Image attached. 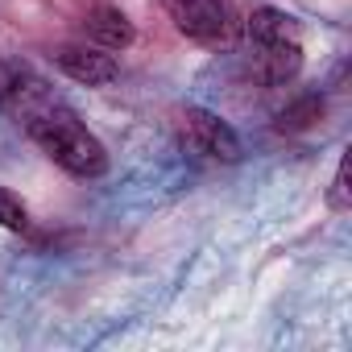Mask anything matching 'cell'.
<instances>
[{
    "label": "cell",
    "mask_w": 352,
    "mask_h": 352,
    "mask_svg": "<svg viewBox=\"0 0 352 352\" xmlns=\"http://www.w3.org/2000/svg\"><path fill=\"white\" fill-rule=\"evenodd\" d=\"M327 204H331L336 212H344V208L352 204V195H348V157H340V166H336V183H331Z\"/></svg>",
    "instance_id": "cell-11"
},
{
    "label": "cell",
    "mask_w": 352,
    "mask_h": 352,
    "mask_svg": "<svg viewBox=\"0 0 352 352\" xmlns=\"http://www.w3.org/2000/svg\"><path fill=\"white\" fill-rule=\"evenodd\" d=\"M245 42H249V50L274 46V42H302V30H298V21H294L286 9L257 5V9L245 17Z\"/></svg>",
    "instance_id": "cell-7"
},
{
    "label": "cell",
    "mask_w": 352,
    "mask_h": 352,
    "mask_svg": "<svg viewBox=\"0 0 352 352\" xmlns=\"http://www.w3.org/2000/svg\"><path fill=\"white\" fill-rule=\"evenodd\" d=\"M319 116H323V100L311 91V96H298L294 104H286V108L278 112V129H282V133H298V129H311Z\"/></svg>",
    "instance_id": "cell-8"
},
{
    "label": "cell",
    "mask_w": 352,
    "mask_h": 352,
    "mask_svg": "<svg viewBox=\"0 0 352 352\" xmlns=\"http://www.w3.org/2000/svg\"><path fill=\"white\" fill-rule=\"evenodd\" d=\"M50 63H54L67 79H75V83H83V87H108V83H116V75H120L116 54L104 50V46H91V42L54 46V50H50Z\"/></svg>",
    "instance_id": "cell-3"
},
{
    "label": "cell",
    "mask_w": 352,
    "mask_h": 352,
    "mask_svg": "<svg viewBox=\"0 0 352 352\" xmlns=\"http://www.w3.org/2000/svg\"><path fill=\"white\" fill-rule=\"evenodd\" d=\"M25 133L30 141L58 166L67 170L71 179H100V174H108V149L104 141L58 100H46L42 108H34L25 120Z\"/></svg>",
    "instance_id": "cell-1"
},
{
    "label": "cell",
    "mask_w": 352,
    "mask_h": 352,
    "mask_svg": "<svg viewBox=\"0 0 352 352\" xmlns=\"http://www.w3.org/2000/svg\"><path fill=\"white\" fill-rule=\"evenodd\" d=\"M174 30H179L183 38L191 42H220L228 34V9H224V0H162Z\"/></svg>",
    "instance_id": "cell-4"
},
{
    "label": "cell",
    "mask_w": 352,
    "mask_h": 352,
    "mask_svg": "<svg viewBox=\"0 0 352 352\" xmlns=\"http://www.w3.org/2000/svg\"><path fill=\"white\" fill-rule=\"evenodd\" d=\"M302 71V42H274L253 50V75L265 87H286Z\"/></svg>",
    "instance_id": "cell-6"
},
{
    "label": "cell",
    "mask_w": 352,
    "mask_h": 352,
    "mask_svg": "<svg viewBox=\"0 0 352 352\" xmlns=\"http://www.w3.org/2000/svg\"><path fill=\"white\" fill-rule=\"evenodd\" d=\"M83 34L91 46H104V50H129L137 30L129 21V13L120 5H91L83 13Z\"/></svg>",
    "instance_id": "cell-5"
},
{
    "label": "cell",
    "mask_w": 352,
    "mask_h": 352,
    "mask_svg": "<svg viewBox=\"0 0 352 352\" xmlns=\"http://www.w3.org/2000/svg\"><path fill=\"white\" fill-rule=\"evenodd\" d=\"M183 145L199 157H212V162H241V153H245L236 129L228 120H220L216 112H208V108H187L183 112Z\"/></svg>",
    "instance_id": "cell-2"
},
{
    "label": "cell",
    "mask_w": 352,
    "mask_h": 352,
    "mask_svg": "<svg viewBox=\"0 0 352 352\" xmlns=\"http://www.w3.org/2000/svg\"><path fill=\"white\" fill-rule=\"evenodd\" d=\"M0 224H5L9 232H25L30 228V208L9 187H0Z\"/></svg>",
    "instance_id": "cell-10"
},
{
    "label": "cell",
    "mask_w": 352,
    "mask_h": 352,
    "mask_svg": "<svg viewBox=\"0 0 352 352\" xmlns=\"http://www.w3.org/2000/svg\"><path fill=\"white\" fill-rule=\"evenodd\" d=\"M30 79H34V75H30V67H25L21 58H0V104H13V100L25 91Z\"/></svg>",
    "instance_id": "cell-9"
}]
</instances>
